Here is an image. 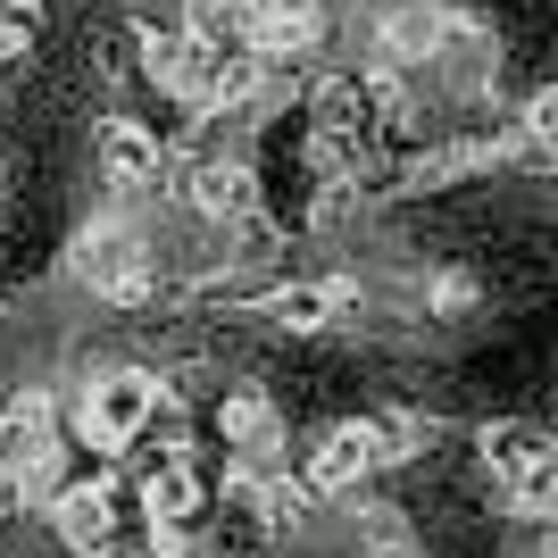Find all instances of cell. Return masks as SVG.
I'll return each mask as SVG.
<instances>
[{"mask_svg": "<svg viewBox=\"0 0 558 558\" xmlns=\"http://www.w3.org/2000/svg\"><path fill=\"white\" fill-rule=\"evenodd\" d=\"M0 475L25 492H59V417H50V392L0 400Z\"/></svg>", "mask_w": 558, "mask_h": 558, "instance_id": "obj_6", "label": "cell"}, {"mask_svg": "<svg viewBox=\"0 0 558 558\" xmlns=\"http://www.w3.org/2000/svg\"><path fill=\"white\" fill-rule=\"evenodd\" d=\"M375 475H384V425H375V417H333V425L308 434L301 484L317 492V500H359Z\"/></svg>", "mask_w": 558, "mask_h": 558, "instance_id": "obj_5", "label": "cell"}, {"mask_svg": "<svg viewBox=\"0 0 558 558\" xmlns=\"http://www.w3.org/2000/svg\"><path fill=\"white\" fill-rule=\"evenodd\" d=\"M25 50H34V25H17L9 9H0V68H17Z\"/></svg>", "mask_w": 558, "mask_h": 558, "instance_id": "obj_14", "label": "cell"}, {"mask_svg": "<svg viewBox=\"0 0 558 558\" xmlns=\"http://www.w3.org/2000/svg\"><path fill=\"white\" fill-rule=\"evenodd\" d=\"M475 466H484L492 509L509 517H558V434L534 417H492L475 434Z\"/></svg>", "mask_w": 558, "mask_h": 558, "instance_id": "obj_2", "label": "cell"}, {"mask_svg": "<svg viewBox=\"0 0 558 558\" xmlns=\"http://www.w3.org/2000/svg\"><path fill=\"white\" fill-rule=\"evenodd\" d=\"M217 509V475L201 466V450L175 434L159 450V466L142 475V517H150V550L159 558H192V534H201V517Z\"/></svg>", "mask_w": 558, "mask_h": 558, "instance_id": "obj_3", "label": "cell"}, {"mask_svg": "<svg viewBox=\"0 0 558 558\" xmlns=\"http://www.w3.org/2000/svg\"><path fill=\"white\" fill-rule=\"evenodd\" d=\"M68 276L84 283L100 308H142L150 292H159L167 258H159V242H150V226H134V217L100 209V217H84V226H75V242H68Z\"/></svg>", "mask_w": 558, "mask_h": 558, "instance_id": "obj_1", "label": "cell"}, {"mask_svg": "<svg viewBox=\"0 0 558 558\" xmlns=\"http://www.w3.org/2000/svg\"><path fill=\"white\" fill-rule=\"evenodd\" d=\"M159 417H167L159 367H109V375L84 384V400H75V434H84L100 459H125V450H134Z\"/></svg>", "mask_w": 558, "mask_h": 558, "instance_id": "obj_4", "label": "cell"}, {"mask_svg": "<svg viewBox=\"0 0 558 558\" xmlns=\"http://www.w3.org/2000/svg\"><path fill=\"white\" fill-rule=\"evenodd\" d=\"M217 442L233 450V466H276L283 459V409L258 384H226L217 392Z\"/></svg>", "mask_w": 558, "mask_h": 558, "instance_id": "obj_8", "label": "cell"}, {"mask_svg": "<svg viewBox=\"0 0 558 558\" xmlns=\"http://www.w3.org/2000/svg\"><path fill=\"white\" fill-rule=\"evenodd\" d=\"M175 201H184L201 226L233 233V226H258L267 217V192H258V167L251 159H192L175 175Z\"/></svg>", "mask_w": 558, "mask_h": 558, "instance_id": "obj_7", "label": "cell"}, {"mask_svg": "<svg viewBox=\"0 0 558 558\" xmlns=\"http://www.w3.org/2000/svg\"><path fill=\"white\" fill-rule=\"evenodd\" d=\"M251 9L258 0H184V25H175V34L226 59V50H251Z\"/></svg>", "mask_w": 558, "mask_h": 558, "instance_id": "obj_12", "label": "cell"}, {"mask_svg": "<svg viewBox=\"0 0 558 558\" xmlns=\"http://www.w3.org/2000/svg\"><path fill=\"white\" fill-rule=\"evenodd\" d=\"M417 308H425V317H442V326H459V317H475V308H484V283L466 276V267H434V276H425V292H417Z\"/></svg>", "mask_w": 558, "mask_h": 558, "instance_id": "obj_13", "label": "cell"}, {"mask_svg": "<svg viewBox=\"0 0 558 558\" xmlns=\"http://www.w3.org/2000/svg\"><path fill=\"white\" fill-rule=\"evenodd\" d=\"M93 159H100V184L117 192V201H134V192H150L167 175V142L142 125V117H109L93 142Z\"/></svg>", "mask_w": 558, "mask_h": 558, "instance_id": "obj_10", "label": "cell"}, {"mask_svg": "<svg viewBox=\"0 0 558 558\" xmlns=\"http://www.w3.org/2000/svg\"><path fill=\"white\" fill-rule=\"evenodd\" d=\"M375 558H409V550H375Z\"/></svg>", "mask_w": 558, "mask_h": 558, "instance_id": "obj_16", "label": "cell"}, {"mask_svg": "<svg viewBox=\"0 0 558 558\" xmlns=\"http://www.w3.org/2000/svg\"><path fill=\"white\" fill-rule=\"evenodd\" d=\"M542 558H558V525H550V542H542Z\"/></svg>", "mask_w": 558, "mask_h": 558, "instance_id": "obj_15", "label": "cell"}, {"mask_svg": "<svg viewBox=\"0 0 558 558\" xmlns=\"http://www.w3.org/2000/svg\"><path fill=\"white\" fill-rule=\"evenodd\" d=\"M242 558H258V550H242Z\"/></svg>", "mask_w": 558, "mask_h": 558, "instance_id": "obj_17", "label": "cell"}, {"mask_svg": "<svg viewBox=\"0 0 558 558\" xmlns=\"http://www.w3.org/2000/svg\"><path fill=\"white\" fill-rule=\"evenodd\" d=\"M117 509H125L117 475H84V484H59V492H50V525H59V542L84 550V558H100L117 542Z\"/></svg>", "mask_w": 558, "mask_h": 558, "instance_id": "obj_9", "label": "cell"}, {"mask_svg": "<svg viewBox=\"0 0 558 558\" xmlns=\"http://www.w3.org/2000/svg\"><path fill=\"white\" fill-rule=\"evenodd\" d=\"M326 0H258L251 9V50L267 59V68H292V59H308V50L326 43Z\"/></svg>", "mask_w": 558, "mask_h": 558, "instance_id": "obj_11", "label": "cell"}]
</instances>
